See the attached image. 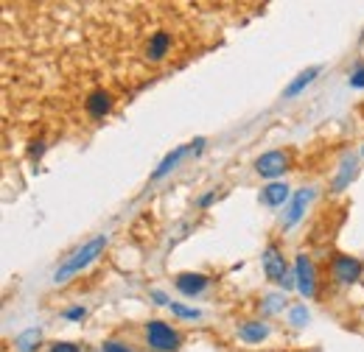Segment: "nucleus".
<instances>
[{
	"label": "nucleus",
	"mask_w": 364,
	"mask_h": 352,
	"mask_svg": "<svg viewBox=\"0 0 364 352\" xmlns=\"http://www.w3.org/2000/svg\"><path fill=\"white\" fill-rule=\"evenodd\" d=\"M104 246H107V235H95V238H90L87 243H82L79 249H73V252L62 260V265H56V271H53V282H68L73 274L85 271V268L104 252Z\"/></svg>",
	"instance_id": "1"
},
{
	"label": "nucleus",
	"mask_w": 364,
	"mask_h": 352,
	"mask_svg": "<svg viewBox=\"0 0 364 352\" xmlns=\"http://www.w3.org/2000/svg\"><path fill=\"white\" fill-rule=\"evenodd\" d=\"M261 263H264V274H267L269 280H274V282H280V285H283V291L297 288V277L289 271V265H286L283 255H280V249H277L274 243L267 246V252H264Z\"/></svg>",
	"instance_id": "2"
},
{
	"label": "nucleus",
	"mask_w": 364,
	"mask_h": 352,
	"mask_svg": "<svg viewBox=\"0 0 364 352\" xmlns=\"http://www.w3.org/2000/svg\"><path fill=\"white\" fill-rule=\"evenodd\" d=\"M146 341H149V347L157 352H177L180 350V333L177 330H171L166 321H157V319H151V321H146Z\"/></svg>",
	"instance_id": "3"
},
{
	"label": "nucleus",
	"mask_w": 364,
	"mask_h": 352,
	"mask_svg": "<svg viewBox=\"0 0 364 352\" xmlns=\"http://www.w3.org/2000/svg\"><path fill=\"white\" fill-rule=\"evenodd\" d=\"M362 260L359 258H350V255H339V258H333V263H331V277H333V282H339V285H353L359 277H362Z\"/></svg>",
	"instance_id": "4"
},
{
	"label": "nucleus",
	"mask_w": 364,
	"mask_h": 352,
	"mask_svg": "<svg viewBox=\"0 0 364 352\" xmlns=\"http://www.w3.org/2000/svg\"><path fill=\"white\" fill-rule=\"evenodd\" d=\"M294 277H297V291H300L306 299L314 297V291H317V277H314V263H311L309 255H297V260H294Z\"/></svg>",
	"instance_id": "5"
},
{
	"label": "nucleus",
	"mask_w": 364,
	"mask_h": 352,
	"mask_svg": "<svg viewBox=\"0 0 364 352\" xmlns=\"http://www.w3.org/2000/svg\"><path fill=\"white\" fill-rule=\"evenodd\" d=\"M286 168H289V157H286L283 151H267V154H261V157L255 160V171L261 176H267V179L280 176Z\"/></svg>",
	"instance_id": "6"
},
{
	"label": "nucleus",
	"mask_w": 364,
	"mask_h": 352,
	"mask_svg": "<svg viewBox=\"0 0 364 352\" xmlns=\"http://www.w3.org/2000/svg\"><path fill=\"white\" fill-rule=\"evenodd\" d=\"M311 196H314V190H309V187L291 196V202H289V210H286V216H283V226H294L297 221L303 219V213H306V207H309Z\"/></svg>",
	"instance_id": "7"
},
{
	"label": "nucleus",
	"mask_w": 364,
	"mask_h": 352,
	"mask_svg": "<svg viewBox=\"0 0 364 352\" xmlns=\"http://www.w3.org/2000/svg\"><path fill=\"white\" fill-rule=\"evenodd\" d=\"M208 288V277L205 274H180L177 277V291L185 297H196Z\"/></svg>",
	"instance_id": "8"
},
{
	"label": "nucleus",
	"mask_w": 364,
	"mask_h": 352,
	"mask_svg": "<svg viewBox=\"0 0 364 352\" xmlns=\"http://www.w3.org/2000/svg\"><path fill=\"white\" fill-rule=\"evenodd\" d=\"M289 185L286 182H269L267 187H264V193H261V202L264 204H269V207H280V204H286L289 202Z\"/></svg>",
	"instance_id": "9"
},
{
	"label": "nucleus",
	"mask_w": 364,
	"mask_h": 352,
	"mask_svg": "<svg viewBox=\"0 0 364 352\" xmlns=\"http://www.w3.org/2000/svg\"><path fill=\"white\" fill-rule=\"evenodd\" d=\"M269 336V327L264 324V321H244L241 327H238V339L241 341H250V344H258V341H264Z\"/></svg>",
	"instance_id": "10"
},
{
	"label": "nucleus",
	"mask_w": 364,
	"mask_h": 352,
	"mask_svg": "<svg viewBox=\"0 0 364 352\" xmlns=\"http://www.w3.org/2000/svg\"><path fill=\"white\" fill-rule=\"evenodd\" d=\"M109 109H112V98H109V92L95 89L90 98H87V112H90V118H104Z\"/></svg>",
	"instance_id": "11"
},
{
	"label": "nucleus",
	"mask_w": 364,
	"mask_h": 352,
	"mask_svg": "<svg viewBox=\"0 0 364 352\" xmlns=\"http://www.w3.org/2000/svg\"><path fill=\"white\" fill-rule=\"evenodd\" d=\"M171 48V34L168 31H157L151 40H149V59L151 62H160Z\"/></svg>",
	"instance_id": "12"
},
{
	"label": "nucleus",
	"mask_w": 364,
	"mask_h": 352,
	"mask_svg": "<svg viewBox=\"0 0 364 352\" xmlns=\"http://www.w3.org/2000/svg\"><path fill=\"white\" fill-rule=\"evenodd\" d=\"M40 341H43V333H40L37 327H31V330H26V333H20V336L14 339V350L17 352H37Z\"/></svg>",
	"instance_id": "13"
},
{
	"label": "nucleus",
	"mask_w": 364,
	"mask_h": 352,
	"mask_svg": "<svg viewBox=\"0 0 364 352\" xmlns=\"http://www.w3.org/2000/svg\"><path fill=\"white\" fill-rule=\"evenodd\" d=\"M356 176V157L350 154V157H345L342 160V165H339V174L333 179V190H345L348 187V182Z\"/></svg>",
	"instance_id": "14"
},
{
	"label": "nucleus",
	"mask_w": 364,
	"mask_h": 352,
	"mask_svg": "<svg viewBox=\"0 0 364 352\" xmlns=\"http://www.w3.org/2000/svg\"><path fill=\"white\" fill-rule=\"evenodd\" d=\"M317 76H319V67H309V70H303V73H300V76H297V79H294V82L286 87V98H294V95H300V92L309 87V84H311Z\"/></svg>",
	"instance_id": "15"
},
{
	"label": "nucleus",
	"mask_w": 364,
	"mask_h": 352,
	"mask_svg": "<svg viewBox=\"0 0 364 352\" xmlns=\"http://www.w3.org/2000/svg\"><path fill=\"white\" fill-rule=\"evenodd\" d=\"M185 154H188V148H174V151H171V154H168V157H166V160H163V163L154 168L151 179H163L166 174H171V171L177 168V163H180Z\"/></svg>",
	"instance_id": "16"
},
{
	"label": "nucleus",
	"mask_w": 364,
	"mask_h": 352,
	"mask_svg": "<svg viewBox=\"0 0 364 352\" xmlns=\"http://www.w3.org/2000/svg\"><path fill=\"white\" fill-rule=\"evenodd\" d=\"M286 308V297L283 294H269L264 302H261V310L267 313V316H272V313H277V310Z\"/></svg>",
	"instance_id": "17"
},
{
	"label": "nucleus",
	"mask_w": 364,
	"mask_h": 352,
	"mask_svg": "<svg viewBox=\"0 0 364 352\" xmlns=\"http://www.w3.org/2000/svg\"><path fill=\"white\" fill-rule=\"evenodd\" d=\"M289 321H291L294 327H303V324L309 321V310H306V305H294V308L289 310Z\"/></svg>",
	"instance_id": "18"
},
{
	"label": "nucleus",
	"mask_w": 364,
	"mask_h": 352,
	"mask_svg": "<svg viewBox=\"0 0 364 352\" xmlns=\"http://www.w3.org/2000/svg\"><path fill=\"white\" fill-rule=\"evenodd\" d=\"M171 313H174V316H180V319H199V316H202V313H199V310H193V308H185V305H177V302H174V305H171Z\"/></svg>",
	"instance_id": "19"
},
{
	"label": "nucleus",
	"mask_w": 364,
	"mask_h": 352,
	"mask_svg": "<svg viewBox=\"0 0 364 352\" xmlns=\"http://www.w3.org/2000/svg\"><path fill=\"white\" fill-rule=\"evenodd\" d=\"M350 87L364 89V62H359V65H356V70L350 73Z\"/></svg>",
	"instance_id": "20"
},
{
	"label": "nucleus",
	"mask_w": 364,
	"mask_h": 352,
	"mask_svg": "<svg viewBox=\"0 0 364 352\" xmlns=\"http://www.w3.org/2000/svg\"><path fill=\"white\" fill-rule=\"evenodd\" d=\"M101 352H132V350H129L124 341H115V339H112V341H104V344H101Z\"/></svg>",
	"instance_id": "21"
},
{
	"label": "nucleus",
	"mask_w": 364,
	"mask_h": 352,
	"mask_svg": "<svg viewBox=\"0 0 364 352\" xmlns=\"http://www.w3.org/2000/svg\"><path fill=\"white\" fill-rule=\"evenodd\" d=\"M48 352H82L79 350V344H68V341H59V344H50V350Z\"/></svg>",
	"instance_id": "22"
},
{
	"label": "nucleus",
	"mask_w": 364,
	"mask_h": 352,
	"mask_svg": "<svg viewBox=\"0 0 364 352\" xmlns=\"http://www.w3.org/2000/svg\"><path fill=\"white\" fill-rule=\"evenodd\" d=\"M85 313H87L85 308H70V310H65V319L76 321V319H85Z\"/></svg>",
	"instance_id": "23"
},
{
	"label": "nucleus",
	"mask_w": 364,
	"mask_h": 352,
	"mask_svg": "<svg viewBox=\"0 0 364 352\" xmlns=\"http://www.w3.org/2000/svg\"><path fill=\"white\" fill-rule=\"evenodd\" d=\"M213 199H216V193H205V196L199 199V207H208V204H213Z\"/></svg>",
	"instance_id": "24"
},
{
	"label": "nucleus",
	"mask_w": 364,
	"mask_h": 352,
	"mask_svg": "<svg viewBox=\"0 0 364 352\" xmlns=\"http://www.w3.org/2000/svg\"><path fill=\"white\" fill-rule=\"evenodd\" d=\"M151 297H154V302H157V305H168V299H166V297H163V294H160V291H154V294H151Z\"/></svg>",
	"instance_id": "25"
},
{
	"label": "nucleus",
	"mask_w": 364,
	"mask_h": 352,
	"mask_svg": "<svg viewBox=\"0 0 364 352\" xmlns=\"http://www.w3.org/2000/svg\"><path fill=\"white\" fill-rule=\"evenodd\" d=\"M362 154H364V148H362Z\"/></svg>",
	"instance_id": "26"
}]
</instances>
